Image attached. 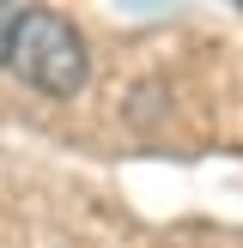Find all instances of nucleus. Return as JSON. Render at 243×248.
Listing matches in <instances>:
<instances>
[{
    "label": "nucleus",
    "mask_w": 243,
    "mask_h": 248,
    "mask_svg": "<svg viewBox=\"0 0 243 248\" xmlns=\"http://www.w3.org/2000/svg\"><path fill=\"white\" fill-rule=\"evenodd\" d=\"M6 61L18 67L24 85H36L43 97H79L91 79V55H85V36L73 31L61 12H24L18 31H12Z\"/></svg>",
    "instance_id": "f257e3e1"
},
{
    "label": "nucleus",
    "mask_w": 243,
    "mask_h": 248,
    "mask_svg": "<svg viewBox=\"0 0 243 248\" xmlns=\"http://www.w3.org/2000/svg\"><path fill=\"white\" fill-rule=\"evenodd\" d=\"M31 6H18V0H0V61H6V48H12V31H18V18Z\"/></svg>",
    "instance_id": "f03ea898"
}]
</instances>
